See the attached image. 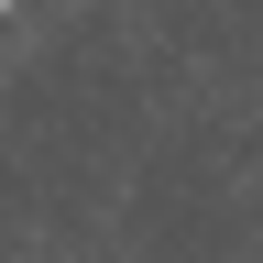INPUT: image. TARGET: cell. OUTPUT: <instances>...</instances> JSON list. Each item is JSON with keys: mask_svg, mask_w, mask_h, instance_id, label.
<instances>
[{"mask_svg": "<svg viewBox=\"0 0 263 263\" xmlns=\"http://www.w3.org/2000/svg\"><path fill=\"white\" fill-rule=\"evenodd\" d=\"M0 11H11V0H0Z\"/></svg>", "mask_w": 263, "mask_h": 263, "instance_id": "6da1fadb", "label": "cell"}]
</instances>
